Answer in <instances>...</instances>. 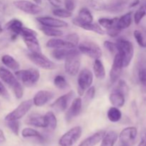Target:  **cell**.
<instances>
[{
	"mask_svg": "<svg viewBox=\"0 0 146 146\" xmlns=\"http://www.w3.org/2000/svg\"><path fill=\"white\" fill-rule=\"evenodd\" d=\"M0 78L12 88L15 96L20 99L24 95V90L21 83L10 71L4 67H0Z\"/></svg>",
	"mask_w": 146,
	"mask_h": 146,
	"instance_id": "1",
	"label": "cell"
},
{
	"mask_svg": "<svg viewBox=\"0 0 146 146\" xmlns=\"http://www.w3.org/2000/svg\"><path fill=\"white\" fill-rule=\"evenodd\" d=\"M115 45L117 52L121 54L123 58V67H128L131 64L134 55V47L132 43L125 38H120L116 41Z\"/></svg>",
	"mask_w": 146,
	"mask_h": 146,
	"instance_id": "2",
	"label": "cell"
},
{
	"mask_svg": "<svg viewBox=\"0 0 146 146\" xmlns=\"http://www.w3.org/2000/svg\"><path fill=\"white\" fill-rule=\"evenodd\" d=\"M20 36L22 37L23 41L29 50L30 52L41 53V48L37 38V33L31 29L23 27Z\"/></svg>",
	"mask_w": 146,
	"mask_h": 146,
	"instance_id": "3",
	"label": "cell"
},
{
	"mask_svg": "<svg viewBox=\"0 0 146 146\" xmlns=\"http://www.w3.org/2000/svg\"><path fill=\"white\" fill-rule=\"evenodd\" d=\"M16 78L21 81L26 86H32L35 85L40 78V73L36 68L19 70L15 72Z\"/></svg>",
	"mask_w": 146,
	"mask_h": 146,
	"instance_id": "4",
	"label": "cell"
},
{
	"mask_svg": "<svg viewBox=\"0 0 146 146\" xmlns=\"http://www.w3.org/2000/svg\"><path fill=\"white\" fill-rule=\"evenodd\" d=\"M81 66V56L80 51L76 48L75 51L71 53L65 58L64 69L66 73L70 76H76L78 74Z\"/></svg>",
	"mask_w": 146,
	"mask_h": 146,
	"instance_id": "5",
	"label": "cell"
},
{
	"mask_svg": "<svg viewBox=\"0 0 146 146\" xmlns=\"http://www.w3.org/2000/svg\"><path fill=\"white\" fill-rule=\"evenodd\" d=\"M94 81L93 73L88 68H84L78 74L77 84L78 93L80 96L84 95V92L91 86Z\"/></svg>",
	"mask_w": 146,
	"mask_h": 146,
	"instance_id": "6",
	"label": "cell"
},
{
	"mask_svg": "<svg viewBox=\"0 0 146 146\" xmlns=\"http://www.w3.org/2000/svg\"><path fill=\"white\" fill-rule=\"evenodd\" d=\"M78 51L84 55L91 58L97 59L102 56V51L99 46L92 41H83L78 44Z\"/></svg>",
	"mask_w": 146,
	"mask_h": 146,
	"instance_id": "7",
	"label": "cell"
},
{
	"mask_svg": "<svg viewBox=\"0 0 146 146\" xmlns=\"http://www.w3.org/2000/svg\"><path fill=\"white\" fill-rule=\"evenodd\" d=\"M27 56L34 63L36 66L46 70L55 69L56 64L48 58H47L42 53H33L29 52L27 54Z\"/></svg>",
	"mask_w": 146,
	"mask_h": 146,
	"instance_id": "8",
	"label": "cell"
},
{
	"mask_svg": "<svg viewBox=\"0 0 146 146\" xmlns=\"http://www.w3.org/2000/svg\"><path fill=\"white\" fill-rule=\"evenodd\" d=\"M34 105L33 100H27L21 102L17 108L11 112L7 114L5 117V121L19 120L24 116L29 111L32 106Z\"/></svg>",
	"mask_w": 146,
	"mask_h": 146,
	"instance_id": "9",
	"label": "cell"
},
{
	"mask_svg": "<svg viewBox=\"0 0 146 146\" xmlns=\"http://www.w3.org/2000/svg\"><path fill=\"white\" fill-rule=\"evenodd\" d=\"M82 134V128L80 126H75L67 131L59 139L60 146H72L78 141Z\"/></svg>",
	"mask_w": 146,
	"mask_h": 146,
	"instance_id": "10",
	"label": "cell"
},
{
	"mask_svg": "<svg viewBox=\"0 0 146 146\" xmlns=\"http://www.w3.org/2000/svg\"><path fill=\"white\" fill-rule=\"evenodd\" d=\"M14 5L16 8L21 10L26 14L31 15H36L42 11L43 9L39 5L27 0H17L14 1Z\"/></svg>",
	"mask_w": 146,
	"mask_h": 146,
	"instance_id": "11",
	"label": "cell"
},
{
	"mask_svg": "<svg viewBox=\"0 0 146 146\" xmlns=\"http://www.w3.org/2000/svg\"><path fill=\"white\" fill-rule=\"evenodd\" d=\"M138 135L135 127H128L123 130L119 135V139L122 146H133Z\"/></svg>",
	"mask_w": 146,
	"mask_h": 146,
	"instance_id": "12",
	"label": "cell"
},
{
	"mask_svg": "<svg viewBox=\"0 0 146 146\" xmlns=\"http://www.w3.org/2000/svg\"><path fill=\"white\" fill-rule=\"evenodd\" d=\"M123 68H124L123 58L121 54L117 52L114 56L113 63L111 71H110V80L112 84L116 82L118 78H120Z\"/></svg>",
	"mask_w": 146,
	"mask_h": 146,
	"instance_id": "13",
	"label": "cell"
},
{
	"mask_svg": "<svg viewBox=\"0 0 146 146\" xmlns=\"http://www.w3.org/2000/svg\"><path fill=\"white\" fill-rule=\"evenodd\" d=\"M75 96V93L73 91H70L67 94L61 96L59 98H57L56 101H54L51 105V108L55 109L56 111L58 112H62L65 111L68 106V104L71 101V100L74 98Z\"/></svg>",
	"mask_w": 146,
	"mask_h": 146,
	"instance_id": "14",
	"label": "cell"
},
{
	"mask_svg": "<svg viewBox=\"0 0 146 146\" xmlns=\"http://www.w3.org/2000/svg\"><path fill=\"white\" fill-rule=\"evenodd\" d=\"M36 20L41 26H44V27L62 28V27H66L68 26V24L66 21L51 17H36Z\"/></svg>",
	"mask_w": 146,
	"mask_h": 146,
	"instance_id": "15",
	"label": "cell"
},
{
	"mask_svg": "<svg viewBox=\"0 0 146 146\" xmlns=\"http://www.w3.org/2000/svg\"><path fill=\"white\" fill-rule=\"evenodd\" d=\"M82 108V100L81 98H76L73 101L65 114L66 121L69 122L81 113Z\"/></svg>",
	"mask_w": 146,
	"mask_h": 146,
	"instance_id": "16",
	"label": "cell"
},
{
	"mask_svg": "<svg viewBox=\"0 0 146 146\" xmlns=\"http://www.w3.org/2000/svg\"><path fill=\"white\" fill-rule=\"evenodd\" d=\"M5 27L6 29L8 30L11 34V40H15L17 39V36L20 35V33H21L24 26H23V23L19 19H13L7 22V24L5 25Z\"/></svg>",
	"mask_w": 146,
	"mask_h": 146,
	"instance_id": "17",
	"label": "cell"
},
{
	"mask_svg": "<svg viewBox=\"0 0 146 146\" xmlns=\"http://www.w3.org/2000/svg\"><path fill=\"white\" fill-rule=\"evenodd\" d=\"M53 97H54V94L52 92L42 90V91H38L35 94L33 98V103L36 106L41 107L47 104L50 100L52 99Z\"/></svg>",
	"mask_w": 146,
	"mask_h": 146,
	"instance_id": "18",
	"label": "cell"
},
{
	"mask_svg": "<svg viewBox=\"0 0 146 146\" xmlns=\"http://www.w3.org/2000/svg\"><path fill=\"white\" fill-rule=\"evenodd\" d=\"M25 123L28 125L37 127V128H46V123L44 115L36 113H33L28 115L26 118Z\"/></svg>",
	"mask_w": 146,
	"mask_h": 146,
	"instance_id": "19",
	"label": "cell"
},
{
	"mask_svg": "<svg viewBox=\"0 0 146 146\" xmlns=\"http://www.w3.org/2000/svg\"><path fill=\"white\" fill-rule=\"evenodd\" d=\"M93 20L94 17L90 10L86 7H84L80 9L78 17L74 18L72 20V22L74 25L78 26L81 23H91L93 22Z\"/></svg>",
	"mask_w": 146,
	"mask_h": 146,
	"instance_id": "20",
	"label": "cell"
},
{
	"mask_svg": "<svg viewBox=\"0 0 146 146\" xmlns=\"http://www.w3.org/2000/svg\"><path fill=\"white\" fill-rule=\"evenodd\" d=\"M46 46L54 49H61V48H75L76 46L65 39L51 38L47 41Z\"/></svg>",
	"mask_w": 146,
	"mask_h": 146,
	"instance_id": "21",
	"label": "cell"
},
{
	"mask_svg": "<svg viewBox=\"0 0 146 146\" xmlns=\"http://www.w3.org/2000/svg\"><path fill=\"white\" fill-rule=\"evenodd\" d=\"M125 96L121 91L115 88L111 92L109 96V101L113 106L121 108L125 103Z\"/></svg>",
	"mask_w": 146,
	"mask_h": 146,
	"instance_id": "22",
	"label": "cell"
},
{
	"mask_svg": "<svg viewBox=\"0 0 146 146\" xmlns=\"http://www.w3.org/2000/svg\"><path fill=\"white\" fill-rule=\"evenodd\" d=\"M137 78L141 88L146 92V61H141L137 66Z\"/></svg>",
	"mask_w": 146,
	"mask_h": 146,
	"instance_id": "23",
	"label": "cell"
},
{
	"mask_svg": "<svg viewBox=\"0 0 146 146\" xmlns=\"http://www.w3.org/2000/svg\"><path fill=\"white\" fill-rule=\"evenodd\" d=\"M105 133V131H98V132L93 134L92 135L89 136L88 138H86L84 141H83L80 143V145L78 146H95L102 140Z\"/></svg>",
	"mask_w": 146,
	"mask_h": 146,
	"instance_id": "24",
	"label": "cell"
},
{
	"mask_svg": "<svg viewBox=\"0 0 146 146\" xmlns=\"http://www.w3.org/2000/svg\"><path fill=\"white\" fill-rule=\"evenodd\" d=\"M118 139V134L115 131H108L106 132L105 135L101 140V146H114V144Z\"/></svg>",
	"mask_w": 146,
	"mask_h": 146,
	"instance_id": "25",
	"label": "cell"
},
{
	"mask_svg": "<svg viewBox=\"0 0 146 146\" xmlns=\"http://www.w3.org/2000/svg\"><path fill=\"white\" fill-rule=\"evenodd\" d=\"M130 1H131V0L118 1V2L115 3L113 4H111V5L108 6L107 5L106 9V10H108V11L113 13L121 12V11H123L125 9L130 8Z\"/></svg>",
	"mask_w": 146,
	"mask_h": 146,
	"instance_id": "26",
	"label": "cell"
},
{
	"mask_svg": "<svg viewBox=\"0 0 146 146\" xmlns=\"http://www.w3.org/2000/svg\"><path fill=\"white\" fill-rule=\"evenodd\" d=\"M77 27H81V29L86 31H91L93 32H95L98 34H101V35H104L105 34L106 31L101 28V26L98 24H95V23H81V24H78Z\"/></svg>",
	"mask_w": 146,
	"mask_h": 146,
	"instance_id": "27",
	"label": "cell"
},
{
	"mask_svg": "<svg viewBox=\"0 0 146 146\" xmlns=\"http://www.w3.org/2000/svg\"><path fill=\"white\" fill-rule=\"evenodd\" d=\"M94 75L98 79H104L106 77V70L102 61L97 58L94 62Z\"/></svg>",
	"mask_w": 146,
	"mask_h": 146,
	"instance_id": "28",
	"label": "cell"
},
{
	"mask_svg": "<svg viewBox=\"0 0 146 146\" xmlns=\"http://www.w3.org/2000/svg\"><path fill=\"white\" fill-rule=\"evenodd\" d=\"M132 11H129V12L123 15L120 18H118L117 25H118V27L121 31L125 29H128L131 26V23H132Z\"/></svg>",
	"mask_w": 146,
	"mask_h": 146,
	"instance_id": "29",
	"label": "cell"
},
{
	"mask_svg": "<svg viewBox=\"0 0 146 146\" xmlns=\"http://www.w3.org/2000/svg\"><path fill=\"white\" fill-rule=\"evenodd\" d=\"M1 61L4 66L14 71H18L20 67L19 63L17 60L14 59L11 56L8 55V54L4 55L1 57Z\"/></svg>",
	"mask_w": 146,
	"mask_h": 146,
	"instance_id": "30",
	"label": "cell"
},
{
	"mask_svg": "<svg viewBox=\"0 0 146 146\" xmlns=\"http://www.w3.org/2000/svg\"><path fill=\"white\" fill-rule=\"evenodd\" d=\"M74 48H61V49H54L51 52V55L56 60H65L68 55L75 51Z\"/></svg>",
	"mask_w": 146,
	"mask_h": 146,
	"instance_id": "31",
	"label": "cell"
},
{
	"mask_svg": "<svg viewBox=\"0 0 146 146\" xmlns=\"http://www.w3.org/2000/svg\"><path fill=\"white\" fill-rule=\"evenodd\" d=\"M107 117L108 120L113 123L118 122L122 118V113L117 107L113 106L108 109L107 112Z\"/></svg>",
	"mask_w": 146,
	"mask_h": 146,
	"instance_id": "32",
	"label": "cell"
},
{
	"mask_svg": "<svg viewBox=\"0 0 146 146\" xmlns=\"http://www.w3.org/2000/svg\"><path fill=\"white\" fill-rule=\"evenodd\" d=\"M133 36L140 46L146 48V31L136 29L134 31Z\"/></svg>",
	"mask_w": 146,
	"mask_h": 146,
	"instance_id": "33",
	"label": "cell"
},
{
	"mask_svg": "<svg viewBox=\"0 0 146 146\" xmlns=\"http://www.w3.org/2000/svg\"><path fill=\"white\" fill-rule=\"evenodd\" d=\"M44 118L46 123V128H48L51 131L55 130L57 126V119L54 113L51 111L47 112L44 115Z\"/></svg>",
	"mask_w": 146,
	"mask_h": 146,
	"instance_id": "34",
	"label": "cell"
},
{
	"mask_svg": "<svg viewBox=\"0 0 146 146\" xmlns=\"http://www.w3.org/2000/svg\"><path fill=\"white\" fill-rule=\"evenodd\" d=\"M21 135L24 138H35L39 141H44V137L36 130L31 128H26L21 131Z\"/></svg>",
	"mask_w": 146,
	"mask_h": 146,
	"instance_id": "35",
	"label": "cell"
},
{
	"mask_svg": "<svg viewBox=\"0 0 146 146\" xmlns=\"http://www.w3.org/2000/svg\"><path fill=\"white\" fill-rule=\"evenodd\" d=\"M39 29L44 33L45 35L48 36L52 37H59L63 35V31L57 29L56 28H53V27H44V26H41Z\"/></svg>",
	"mask_w": 146,
	"mask_h": 146,
	"instance_id": "36",
	"label": "cell"
},
{
	"mask_svg": "<svg viewBox=\"0 0 146 146\" xmlns=\"http://www.w3.org/2000/svg\"><path fill=\"white\" fill-rule=\"evenodd\" d=\"M118 17H114L113 19H108V18H101L98 19V24L101 27L104 29L111 28V27H114L117 25L118 24Z\"/></svg>",
	"mask_w": 146,
	"mask_h": 146,
	"instance_id": "37",
	"label": "cell"
},
{
	"mask_svg": "<svg viewBox=\"0 0 146 146\" xmlns=\"http://www.w3.org/2000/svg\"><path fill=\"white\" fill-rule=\"evenodd\" d=\"M88 5L96 11H104L106 9L107 5L104 0H86Z\"/></svg>",
	"mask_w": 146,
	"mask_h": 146,
	"instance_id": "38",
	"label": "cell"
},
{
	"mask_svg": "<svg viewBox=\"0 0 146 146\" xmlns=\"http://www.w3.org/2000/svg\"><path fill=\"white\" fill-rule=\"evenodd\" d=\"M54 84L57 88L60 90L66 89L68 87V84L63 76L58 75L54 78Z\"/></svg>",
	"mask_w": 146,
	"mask_h": 146,
	"instance_id": "39",
	"label": "cell"
},
{
	"mask_svg": "<svg viewBox=\"0 0 146 146\" xmlns=\"http://www.w3.org/2000/svg\"><path fill=\"white\" fill-rule=\"evenodd\" d=\"M53 14L56 17H60V18H69L72 17V11H70L66 9L56 8L53 10Z\"/></svg>",
	"mask_w": 146,
	"mask_h": 146,
	"instance_id": "40",
	"label": "cell"
},
{
	"mask_svg": "<svg viewBox=\"0 0 146 146\" xmlns=\"http://www.w3.org/2000/svg\"><path fill=\"white\" fill-rule=\"evenodd\" d=\"M7 126L11 131V132L16 135L19 134V122L18 120H12V121H6Z\"/></svg>",
	"mask_w": 146,
	"mask_h": 146,
	"instance_id": "41",
	"label": "cell"
},
{
	"mask_svg": "<svg viewBox=\"0 0 146 146\" xmlns=\"http://www.w3.org/2000/svg\"><path fill=\"white\" fill-rule=\"evenodd\" d=\"M145 15L146 10L144 6H142L135 11V14H134V21H135V24H139L141 20L145 17Z\"/></svg>",
	"mask_w": 146,
	"mask_h": 146,
	"instance_id": "42",
	"label": "cell"
},
{
	"mask_svg": "<svg viewBox=\"0 0 146 146\" xmlns=\"http://www.w3.org/2000/svg\"><path fill=\"white\" fill-rule=\"evenodd\" d=\"M96 94V88L94 86H91L89 88L86 90L85 96H84V100L85 102H89L93 98H94V96Z\"/></svg>",
	"mask_w": 146,
	"mask_h": 146,
	"instance_id": "43",
	"label": "cell"
},
{
	"mask_svg": "<svg viewBox=\"0 0 146 146\" xmlns=\"http://www.w3.org/2000/svg\"><path fill=\"white\" fill-rule=\"evenodd\" d=\"M104 47L109 51L110 53H111L112 54H116L117 53V47L115 44L111 42L110 41H105L104 43Z\"/></svg>",
	"mask_w": 146,
	"mask_h": 146,
	"instance_id": "44",
	"label": "cell"
},
{
	"mask_svg": "<svg viewBox=\"0 0 146 146\" xmlns=\"http://www.w3.org/2000/svg\"><path fill=\"white\" fill-rule=\"evenodd\" d=\"M65 40H66L68 42L71 43L74 45L76 46L78 44V41H79V36L77 34L73 33V34H70L66 36Z\"/></svg>",
	"mask_w": 146,
	"mask_h": 146,
	"instance_id": "45",
	"label": "cell"
},
{
	"mask_svg": "<svg viewBox=\"0 0 146 146\" xmlns=\"http://www.w3.org/2000/svg\"><path fill=\"white\" fill-rule=\"evenodd\" d=\"M121 30L118 27V25H115L114 27H111L106 30L107 34L110 36L111 37H116L120 34Z\"/></svg>",
	"mask_w": 146,
	"mask_h": 146,
	"instance_id": "46",
	"label": "cell"
},
{
	"mask_svg": "<svg viewBox=\"0 0 146 146\" xmlns=\"http://www.w3.org/2000/svg\"><path fill=\"white\" fill-rule=\"evenodd\" d=\"M0 96L5 99H9V94L4 84L0 81Z\"/></svg>",
	"mask_w": 146,
	"mask_h": 146,
	"instance_id": "47",
	"label": "cell"
},
{
	"mask_svg": "<svg viewBox=\"0 0 146 146\" xmlns=\"http://www.w3.org/2000/svg\"><path fill=\"white\" fill-rule=\"evenodd\" d=\"M64 5H65L66 9L70 11H74L76 7L75 2H74V0H65Z\"/></svg>",
	"mask_w": 146,
	"mask_h": 146,
	"instance_id": "48",
	"label": "cell"
},
{
	"mask_svg": "<svg viewBox=\"0 0 146 146\" xmlns=\"http://www.w3.org/2000/svg\"><path fill=\"white\" fill-rule=\"evenodd\" d=\"M48 1L55 8H59L62 5V1L61 0H48Z\"/></svg>",
	"mask_w": 146,
	"mask_h": 146,
	"instance_id": "49",
	"label": "cell"
},
{
	"mask_svg": "<svg viewBox=\"0 0 146 146\" xmlns=\"http://www.w3.org/2000/svg\"><path fill=\"white\" fill-rule=\"evenodd\" d=\"M138 146H146V133L143 135L141 142Z\"/></svg>",
	"mask_w": 146,
	"mask_h": 146,
	"instance_id": "50",
	"label": "cell"
},
{
	"mask_svg": "<svg viewBox=\"0 0 146 146\" xmlns=\"http://www.w3.org/2000/svg\"><path fill=\"white\" fill-rule=\"evenodd\" d=\"M5 140L6 138H5V136H4V133H3V131L0 129V144L4 143V141H5Z\"/></svg>",
	"mask_w": 146,
	"mask_h": 146,
	"instance_id": "51",
	"label": "cell"
},
{
	"mask_svg": "<svg viewBox=\"0 0 146 146\" xmlns=\"http://www.w3.org/2000/svg\"><path fill=\"white\" fill-rule=\"evenodd\" d=\"M5 4H4L2 1H0V12H4V11H5Z\"/></svg>",
	"mask_w": 146,
	"mask_h": 146,
	"instance_id": "52",
	"label": "cell"
},
{
	"mask_svg": "<svg viewBox=\"0 0 146 146\" xmlns=\"http://www.w3.org/2000/svg\"><path fill=\"white\" fill-rule=\"evenodd\" d=\"M34 1L37 5H40V4H42V0H34Z\"/></svg>",
	"mask_w": 146,
	"mask_h": 146,
	"instance_id": "53",
	"label": "cell"
},
{
	"mask_svg": "<svg viewBox=\"0 0 146 146\" xmlns=\"http://www.w3.org/2000/svg\"><path fill=\"white\" fill-rule=\"evenodd\" d=\"M2 31H3V29H2V27H1V24H0V34L2 33Z\"/></svg>",
	"mask_w": 146,
	"mask_h": 146,
	"instance_id": "54",
	"label": "cell"
},
{
	"mask_svg": "<svg viewBox=\"0 0 146 146\" xmlns=\"http://www.w3.org/2000/svg\"><path fill=\"white\" fill-rule=\"evenodd\" d=\"M144 7H145V10H146V4H145V5H144Z\"/></svg>",
	"mask_w": 146,
	"mask_h": 146,
	"instance_id": "55",
	"label": "cell"
}]
</instances>
